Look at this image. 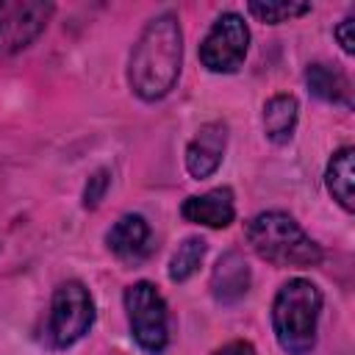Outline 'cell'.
<instances>
[{"instance_id": "cell-16", "label": "cell", "mask_w": 355, "mask_h": 355, "mask_svg": "<svg viewBox=\"0 0 355 355\" xmlns=\"http://www.w3.org/2000/svg\"><path fill=\"white\" fill-rule=\"evenodd\" d=\"M247 11L266 25H280L297 17L311 14V3H294V0H250Z\"/></svg>"}, {"instance_id": "cell-8", "label": "cell", "mask_w": 355, "mask_h": 355, "mask_svg": "<svg viewBox=\"0 0 355 355\" xmlns=\"http://www.w3.org/2000/svg\"><path fill=\"white\" fill-rule=\"evenodd\" d=\"M225 147H227V125L222 119H214V122H205L194 139L186 144V172L194 178V180H205L211 178L222 158H225Z\"/></svg>"}, {"instance_id": "cell-15", "label": "cell", "mask_w": 355, "mask_h": 355, "mask_svg": "<svg viewBox=\"0 0 355 355\" xmlns=\"http://www.w3.org/2000/svg\"><path fill=\"white\" fill-rule=\"evenodd\" d=\"M205 250H208L205 239H200V236L183 239V241L178 244L172 261H169V280H172V283H186V280L200 269V263H202V258H205Z\"/></svg>"}, {"instance_id": "cell-6", "label": "cell", "mask_w": 355, "mask_h": 355, "mask_svg": "<svg viewBox=\"0 0 355 355\" xmlns=\"http://www.w3.org/2000/svg\"><path fill=\"white\" fill-rule=\"evenodd\" d=\"M247 50H250V28L244 17L236 11H222L202 36L197 55L208 72L230 75L244 64Z\"/></svg>"}, {"instance_id": "cell-11", "label": "cell", "mask_w": 355, "mask_h": 355, "mask_svg": "<svg viewBox=\"0 0 355 355\" xmlns=\"http://www.w3.org/2000/svg\"><path fill=\"white\" fill-rule=\"evenodd\" d=\"M108 250L122 261H136L150 247V225L141 214H122L105 233Z\"/></svg>"}, {"instance_id": "cell-20", "label": "cell", "mask_w": 355, "mask_h": 355, "mask_svg": "<svg viewBox=\"0 0 355 355\" xmlns=\"http://www.w3.org/2000/svg\"><path fill=\"white\" fill-rule=\"evenodd\" d=\"M3 8H6V3L0 0V28H3Z\"/></svg>"}, {"instance_id": "cell-5", "label": "cell", "mask_w": 355, "mask_h": 355, "mask_svg": "<svg viewBox=\"0 0 355 355\" xmlns=\"http://www.w3.org/2000/svg\"><path fill=\"white\" fill-rule=\"evenodd\" d=\"M94 324V300L80 280L58 283L50 300L47 338L55 349L78 344Z\"/></svg>"}, {"instance_id": "cell-4", "label": "cell", "mask_w": 355, "mask_h": 355, "mask_svg": "<svg viewBox=\"0 0 355 355\" xmlns=\"http://www.w3.org/2000/svg\"><path fill=\"white\" fill-rule=\"evenodd\" d=\"M122 302L133 341L150 355L164 352L169 344V313L161 291L150 280H136L125 288Z\"/></svg>"}, {"instance_id": "cell-7", "label": "cell", "mask_w": 355, "mask_h": 355, "mask_svg": "<svg viewBox=\"0 0 355 355\" xmlns=\"http://www.w3.org/2000/svg\"><path fill=\"white\" fill-rule=\"evenodd\" d=\"M53 8H55L53 3H42V0L6 3L3 28H0V50L3 53H19V50L31 47L39 39V33L47 28Z\"/></svg>"}, {"instance_id": "cell-14", "label": "cell", "mask_w": 355, "mask_h": 355, "mask_svg": "<svg viewBox=\"0 0 355 355\" xmlns=\"http://www.w3.org/2000/svg\"><path fill=\"white\" fill-rule=\"evenodd\" d=\"M297 119H300V103L294 94H275L263 103V136L272 144L291 141Z\"/></svg>"}, {"instance_id": "cell-9", "label": "cell", "mask_w": 355, "mask_h": 355, "mask_svg": "<svg viewBox=\"0 0 355 355\" xmlns=\"http://www.w3.org/2000/svg\"><path fill=\"white\" fill-rule=\"evenodd\" d=\"M180 216L191 225H202V227H214L222 230L236 219V202H233V191L227 186L211 189L205 194H191L183 200L180 205Z\"/></svg>"}, {"instance_id": "cell-19", "label": "cell", "mask_w": 355, "mask_h": 355, "mask_svg": "<svg viewBox=\"0 0 355 355\" xmlns=\"http://www.w3.org/2000/svg\"><path fill=\"white\" fill-rule=\"evenodd\" d=\"M214 355H258V352H255V347L250 341H230V344L219 347Z\"/></svg>"}, {"instance_id": "cell-1", "label": "cell", "mask_w": 355, "mask_h": 355, "mask_svg": "<svg viewBox=\"0 0 355 355\" xmlns=\"http://www.w3.org/2000/svg\"><path fill=\"white\" fill-rule=\"evenodd\" d=\"M180 67H183L180 22L172 11H164L141 28L130 50V61H128L130 92L144 103L164 100L175 89L180 78Z\"/></svg>"}, {"instance_id": "cell-18", "label": "cell", "mask_w": 355, "mask_h": 355, "mask_svg": "<svg viewBox=\"0 0 355 355\" xmlns=\"http://www.w3.org/2000/svg\"><path fill=\"white\" fill-rule=\"evenodd\" d=\"M333 36L338 39V44H341V50H344L347 55L355 53V19H352V17H344V19L336 25Z\"/></svg>"}, {"instance_id": "cell-13", "label": "cell", "mask_w": 355, "mask_h": 355, "mask_svg": "<svg viewBox=\"0 0 355 355\" xmlns=\"http://www.w3.org/2000/svg\"><path fill=\"white\" fill-rule=\"evenodd\" d=\"M324 186L327 194L341 205V211L347 214L355 211V150L349 144L338 147L330 155L324 169Z\"/></svg>"}, {"instance_id": "cell-12", "label": "cell", "mask_w": 355, "mask_h": 355, "mask_svg": "<svg viewBox=\"0 0 355 355\" xmlns=\"http://www.w3.org/2000/svg\"><path fill=\"white\" fill-rule=\"evenodd\" d=\"M305 86H308V92L313 97H319L324 103H333V105H341V108H352V83H349L347 72L338 69L336 64H324V61L308 64Z\"/></svg>"}, {"instance_id": "cell-3", "label": "cell", "mask_w": 355, "mask_h": 355, "mask_svg": "<svg viewBox=\"0 0 355 355\" xmlns=\"http://www.w3.org/2000/svg\"><path fill=\"white\" fill-rule=\"evenodd\" d=\"M252 252L275 266L308 269L322 263V247L286 211H261L244 227Z\"/></svg>"}, {"instance_id": "cell-17", "label": "cell", "mask_w": 355, "mask_h": 355, "mask_svg": "<svg viewBox=\"0 0 355 355\" xmlns=\"http://www.w3.org/2000/svg\"><path fill=\"white\" fill-rule=\"evenodd\" d=\"M108 186H111V172L108 169H94L92 175H89V180H86V186H83V208H97L100 202H103V197H105V191H108Z\"/></svg>"}, {"instance_id": "cell-2", "label": "cell", "mask_w": 355, "mask_h": 355, "mask_svg": "<svg viewBox=\"0 0 355 355\" xmlns=\"http://www.w3.org/2000/svg\"><path fill=\"white\" fill-rule=\"evenodd\" d=\"M322 291L305 277L286 280L272 300V333L286 355H308L316 347Z\"/></svg>"}, {"instance_id": "cell-10", "label": "cell", "mask_w": 355, "mask_h": 355, "mask_svg": "<svg viewBox=\"0 0 355 355\" xmlns=\"http://www.w3.org/2000/svg\"><path fill=\"white\" fill-rule=\"evenodd\" d=\"M250 263L244 261V255L239 250H227L219 255L216 266L211 269V294L219 305H236L239 300H244V294L250 291Z\"/></svg>"}]
</instances>
